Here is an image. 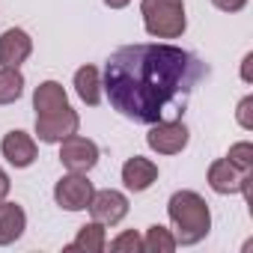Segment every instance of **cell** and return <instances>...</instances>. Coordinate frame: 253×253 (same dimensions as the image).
Masks as SVG:
<instances>
[{
	"instance_id": "obj_10",
	"label": "cell",
	"mask_w": 253,
	"mask_h": 253,
	"mask_svg": "<svg viewBox=\"0 0 253 253\" xmlns=\"http://www.w3.org/2000/svg\"><path fill=\"white\" fill-rule=\"evenodd\" d=\"M30 54H33V39H30L27 30L9 27V30L0 33V66L18 69L21 63H27Z\"/></svg>"
},
{
	"instance_id": "obj_7",
	"label": "cell",
	"mask_w": 253,
	"mask_h": 253,
	"mask_svg": "<svg viewBox=\"0 0 253 253\" xmlns=\"http://www.w3.org/2000/svg\"><path fill=\"white\" fill-rule=\"evenodd\" d=\"M95 188L86 179V173H66L57 185H54V203L66 211H84L92 200Z\"/></svg>"
},
{
	"instance_id": "obj_8",
	"label": "cell",
	"mask_w": 253,
	"mask_h": 253,
	"mask_svg": "<svg viewBox=\"0 0 253 253\" xmlns=\"http://www.w3.org/2000/svg\"><path fill=\"white\" fill-rule=\"evenodd\" d=\"M78 128H81V116L72 107H63V110L36 116V137L42 143H60L69 134H78Z\"/></svg>"
},
{
	"instance_id": "obj_20",
	"label": "cell",
	"mask_w": 253,
	"mask_h": 253,
	"mask_svg": "<svg viewBox=\"0 0 253 253\" xmlns=\"http://www.w3.org/2000/svg\"><path fill=\"white\" fill-rule=\"evenodd\" d=\"M110 250H116V253H122V250L140 253V250H143V238H140L134 229H125V232H119V235L110 241Z\"/></svg>"
},
{
	"instance_id": "obj_19",
	"label": "cell",
	"mask_w": 253,
	"mask_h": 253,
	"mask_svg": "<svg viewBox=\"0 0 253 253\" xmlns=\"http://www.w3.org/2000/svg\"><path fill=\"white\" fill-rule=\"evenodd\" d=\"M226 161H232L238 170H253V143L241 140V143L229 146V152H226Z\"/></svg>"
},
{
	"instance_id": "obj_24",
	"label": "cell",
	"mask_w": 253,
	"mask_h": 253,
	"mask_svg": "<svg viewBox=\"0 0 253 253\" xmlns=\"http://www.w3.org/2000/svg\"><path fill=\"white\" fill-rule=\"evenodd\" d=\"M250 63H253V54H244V60H241V78H244V84L253 81V75H250Z\"/></svg>"
},
{
	"instance_id": "obj_22",
	"label": "cell",
	"mask_w": 253,
	"mask_h": 253,
	"mask_svg": "<svg viewBox=\"0 0 253 253\" xmlns=\"http://www.w3.org/2000/svg\"><path fill=\"white\" fill-rule=\"evenodd\" d=\"M211 3L220 9V12H241L247 6V0H211Z\"/></svg>"
},
{
	"instance_id": "obj_2",
	"label": "cell",
	"mask_w": 253,
	"mask_h": 253,
	"mask_svg": "<svg viewBox=\"0 0 253 253\" xmlns=\"http://www.w3.org/2000/svg\"><path fill=\"white\" fill-rule=\"evenodd\" d=\"M167 217L173 223V235L182 247L200 244L211 229L209 203L197 191H176L167 203Z\"/></svg>"
},
{
	"instance_id": "obj_14",
	"label": "cell",
	"mask_w": 253,
	"mask_h": 253,
	"mask_svg": "<svg viewBox=\"0 0 253 253\" xmlns=\"http://www.w3.org/2000/svg\"><path fill=\"white\" fill-rule=\"evenodd\" d=\"M63 107H69V95H66L63 84H57V81H42V84L36 86V92H33V110H36V116L54 113V110H63Z\"/></svg>"
},
{
	"instance_id": "obj_3",
	"label": "cell",
	"mask_w": 253,
	"mask_h": 253,
	"mask_svg": "<svg viewBox=\"0 0 253 253\" xmlns=\"http://www.w3.org/2000/svg\"><path fill=\"white\" fill-rule=\"evenodd\" d=\"M143 27L155 39H179L188 27L185 0H140Z\"/></svg>"
},
{
	"instance_id": "obj_21",
	"label": "cell",
	"mask_w": 253,
	"mask_h": 253,
	"mask_svg": "<svg viewBox=\"0 0 253 253\" xmlns=\"http://www.w3.org/2000/svg\"><path fill=\"white\" fill-rule=\"evenodd\" d=\"M250 107H253V95H244L241 101H238V110H235V119H238V125L244 131H250L253 128V116H250Z\"/></svg>"
},
{
	"instance_id": "obj_23",
	"label": "cell",
	"mask_w": 253,
	"mask_h": 253,
	"mask_svg": "<svg viewBox=\"0 0 253 253\" xmlns=\"http://www.w3.org/2000/svg\"><path fill=\"white\" fill-rule=\"evenodd\" d=\"M9 188H12V182H9V173L0 167V203H3L6 197H9Z\"/></svg>"
},
{
	"instance_id": "obj_6",
	"label": "cell",
	"mask_w": 253,
	"mask_h": 253,
	"mask_svg": "<svg viewBox=\"0 0 253 253\" xmlns=\"http://www.w3.org/2000/svg\"><path fill=\"white\" fill-rule=\"evenodd\" d=\"M98 158H101L98 143L89 140V137L69 134L66 140H60V164L69 173H89L98 164Z\"/></svg>"
},
{
	"instance_id": "obj_11",
	"label": "cell",
	"mask_w": 253,
	"mask_h": 253,
	"mask_svg": "<svg viewBox=\"0 0 253 253\" xmlns=\"http://www.w3.org/2000/svg\"><path fill=\"white\" fill-rule=\"evenodd\" d=\"M0 152H3V158L15 167V170H24L30 167L36 158H39V149H36V140L27 134V131H9L3 140H0Z\"/></svg>"
},
{
	"instance_id": "obj_12",
	"label": "cell",
	"mask_w": 253,
	"mask_h": 253,
	"mask_svg": "<svg viewBox=\"0 0 253 253\" xmlns=\"http://www.w3.org/2000/svg\"><path fill=\"white\" fill-rule=\"evenodd\" d=\"M122 182L128 191L134 194H143L149 191L155 182H158V164L152 158H143V155H134L122 164Z\"/></svg>"
},
{
	"instance_id": "obj_9",
	"label": "cell",
	"mask_w": 253,
	"mask_h": 253,
	"mask_svg": "<svg viewBox=\"0 0 253 253\" xmlns=\"http://www.w3.org/2000/svg\"><path fill=\"white\" fill-rule=\"evenodd\" d=\"M89 214L92 220L104 223V226H116L119 220H125L128 214V197L122 191H113V188H104V191H95L92 200H89Z\"/></svg>"
},
{
	"instance_id": "obj_25",
	"label": "cell",
	"mask_w": 253,
	"mask_h": 253,
	"mask_svg": "<svg viewBox=\"0 0 253 253\" xmlns=\"http://www.w3.org/2000/svg\"><path fill=\"white\" fill-rule=\"evenodd\" d=\"M131 0H104V6H110V9H125Z\"/></svg>"
},
{
	"instance_id": "obj_5",
	"label": "cell",
	"mask_w": 253,
	"mask_h": 253,
	"mask_svg": "<svg viewBox=\"0 0 253 253\" xmlns=\"http://www.w3.org/2000/svg\"><path fill=\"white\" fill-rule=\"evenodd\" d=\"M250 182H253V170H238L232 161L217 158L209 167V188L214 194H244L250 203Z\"/></svg>"
},
{
	"instance_id": "obj_1",
	"label": "cell",
	"mask_w": 253,
	"mask_h": 253,
	"mask_svg": "<svg viewBox=\"0 0 253 253\" xmlns=\"http://www.w3.org/2000/svg\"><path fill=\"white\" fill-rule=\"evenodd\" d=\"M206 75V63L185 48L167 42L122 45L104 66L101 92L125 119L152 125L161 119H182Z\"/></svg>"
},
{
	"instance_id": "obj_16",
	"label": "cell",
	"mask_w": 253,
	"mask_h": 253,
	"mask_svg": "<svg viewBox=\"0 0 253 253\" xmlns=\"http://www.w3.org/2000/svg\"><path fill=\"white\" fill-rule=\"evenodd\" d=\"M107 247V235H104V223L92 220V223H84L75 235L72 244H66V250H84V253H101Z\"/></svg>"
},
{
	"instance_id": "obj_15",
	"label": "cell",
	"mask_w": 253,
	"mask_h": 253,
	"mask_svg": "<svg viewBox=\"0 0 253 253\" xmlns=\"http://www.w3.org/2000/svg\"><path fill=\"white\" fill-rule=\"evenodd\" d=\"M75 92H78V98L84 101V104H89V107H95L98 101H101V72L95 69V66H81L78 72H75Z\"/></svg>"
},
{
	"instance_id": "obj_17",
	"label": "cell",
	"mask_w": 253,
	"mask_h": 253,
	"mask_svg": "<svg viewBox=\"0 0 253 253\" xmlns=\"http://www.w3.org/2000/svg\"><path fill=\"white\" fill-rule=\"evenodd\" d=\"M24 92V75L21 69L0 66V104H15Z\"/></svg>"
},
{
	"instance_id": "obj_18",
	"label": "cell",
	"mask_w": 253,
	"mask_h": 253,
	"mask_svg": "<svg viewBox=\"0 0 253 253\" xmlns=\"http://www.w3.org/2000/svg\"><path fill=\"white\" fill-rule=\"evenodd\" d=\"M176 247H179V241H176L173 229H167L161 223H152L143 235V250H149V253H173Z\"/></svg>"
},
{
	"instance_id": "obj_13",
	"label": "cell",
	"mask_w": 253,
	"mask_h": 253,
	"mask_svg": "<svg viewBox=\"0 0 253 253\" xmlns=\"http://www.w3.org/2000/svg\"><path fill=\"white\" fill-rule=\"evenodd\" d=\"M27 229V214L18 203H0V247L18 241Z\"/></svg>"
},
{
	"instance_id": "obj_4",
	"label": "cell",
	"mask_w": 253,
	"mask_h": 253,
	"mask_svg": "<svg viewBox=\"0 0 253 253\" xmlns=\"http://www.w3.org/2000/svg\"><path fill=\"white\" fill-rule=\"evenodd\" d=\"M191 140V131L182 119H161L152 122V128L146 134V146L158 155H179Z\"/></svg>"
}]
</instances>
